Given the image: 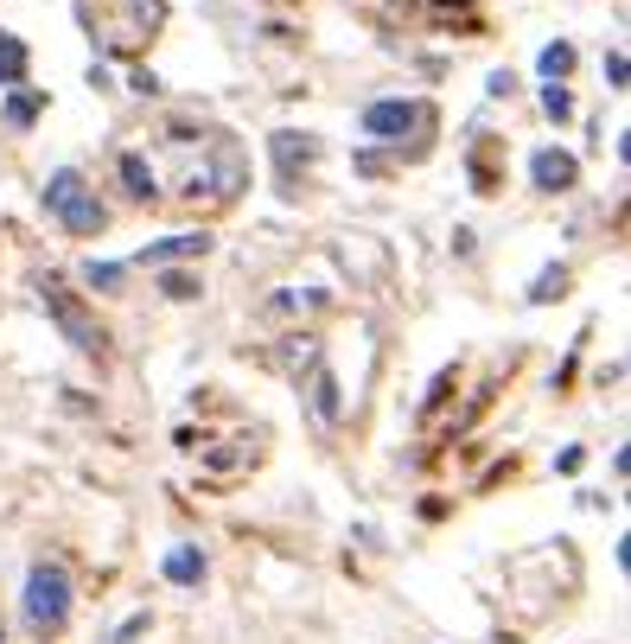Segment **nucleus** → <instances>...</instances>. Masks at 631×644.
I'll list each match as a JSON object with an SVG mask.
<instances>
[{
  "label": "nucleus",
  "mask_w": 631,
  "mask_h": 644,
  "mask_svg": "<svg viewBox=\"0 0 631 644\" xmlns=\"http://www.w3.org/2000/svg\"><path fill=\"white\" fill-rule=\"evenodd\" d=\"M20 606H26V625H32V632H58V625L71 619V574L58 562H39L26 574Z\"/></svg>",
  "instance_id": "1"
},
{
  "label": "nucleus",
  "mask_w": 631,
  "mask_h": 644,
  "mask_svg": "<svg viewBox=\"0 0 631 644\" xmlns=\"http://www.w3.org/2000/svg\"><path fill=\"white\" fill-rule=\"evenodd\" d=\"M39 300H45V313L58 319V333L71 338L77 351H96V345H102V333L90 326V319H83V307H77V300H71V294H64L58 282H51V275L39 282Z\"/></svg>",
  "instance_id": "2"
},
{
  "label": "nucleus",
  "mask_w": 631,
  "mask_h": 644,
  "mask_svg": "<svg viewBox=\"0 0 631 644\" xmlns=\"http://www.w3.org/2000/svg\"><path fill=\"white\" fill-rule=\"evenodd\" d=\"M199 185H204V192H217V198H236V192L250 185V166H243V154H236L230 141H217V147H211V160L192 173V192H199Z\"/></svg>",
  "instance_id": "3"
},
{
  "label": "nucleus",
  "mask_w": 631,
  "mask_h": 644,
  "mask_svg": "<svg viewBox=\"0 0 631 644\" xmlns=\"http://www.w3.org/2000/svg\"><path fill=\"white\" fill-rule=\"evenodd\" d=\"M408 129H421V103H370L364 109V134L370 141H403Z\"/></svg>",
  "instance_id": "4"
},
{
  "label": "nucleus",
  "mask_w": 631,
  "mask_h": 644,
  "mask_svg": "<svg viewBox=\"0 0 631 644\" xmlns=\"http://www.w3.org/2000/svg\"><path fill=\"white\" fill-rule=\"evenodd\" d=\"M51 217H64L77 236H96L102 224H109V211L96 205V192H90V185H71V192H64V198L51 205Z\"/></svg>",
  "instance_id": "5"
},
{
  "label": "nucleus",
  "mask_w": 631,
  "mask_h": 644,
  "mask_svg": "<svg viewBox=\"0 0 631 644\" xmlns=\"http://www.w3.org/2000/svg\"><path fill=\"white\" fill-rule=\"evenodd\" d=\"M530 180L542 185V192H574V185H581V160L568 154V147H542V154L530 160Z\"/></svg>",
  "instance_id": "6"
},
{
  "label": "nucleus",
  "mask_w": 631,
  "mask_h": 644,
  "mask_svg": "<svg viewBox=\"0 0 631 644\" xmlns=\"http://www.w3.org/2000/svg\"><path fill=\"white\" fill-rule=\"evenodd\" d=\"M185 256H211V236L185 231V236H166V243H147V249H141L147 268H166V262H185Z\"/></svg>",
  "instance_id": "7"
},
{
  "label": "nucleus",
  "mask_w": 631,
  "mask_h": 644,
  "mask_svg": "<svg viewBox=\"0 0 631 644\" xmlns=\"http://www.w3.org/2000/svg\"><path fill=\"white\" fill-rule=\"evenodd\" d=\"M319 160V134H294V129H281L275 134V166L294 180V166H313Z\"/></svg>",
  "instance_id": "8"
},
{
  "label": "nucleus",
  "mask_w": 631,
  "mask_h": 644,
  "mask_svg": "<svg viewBox=\"0 0 631 644\" xmlns=\"http://www.w3.org/2000/svg\"><path fill=\"white\" fill-rule=\"evenodd\" d=\"M160 574H166L173 587H199V581H204V555H199V549H166Z\"/></svg>",
  "instance_id": "9"
},
{
  "label": "nucleus",
  "mask_w": 631,
  "mask_h": 644,
  "mask_svg": "<svg viewBox=\"0 0 631 644\" xmlns=\"http://www.w3.org/2000/svg\"><path fill=\"white\" fill-rule=\"evenodd\" d=\"M313 409H319V421H338V377H332L326 364H313Z\"/></svg>",
  "instance_id": "10"
},
{
  "label": "nucleus",
  "mask_w": 631,
  "mask_h": 644,
  "mask_svg": "<svg viewBox=\"0 0 631 644\" xmlns=\"http://www.w3.org/2000/svg\"><path fill=\"white\" fill-rule=\"evenodd\" d=\"M568 282H574V275H568L561 262H549V268L530 282V307H549V300H561V294H568Z\"/></svg>",
  "instance_id": "11"
},
{
  "label": "nucleus",
  "mask_w": 631,
  "mask_h": 644,
  "mask_svg": "<svg viewBox=\"0 0 631 644\" xmlns=\"http://www.w3.org/2000/svg\"><path fill=\"white\" fill-rule=\"evenodd\" d=\"M0 83H7V90H20L26 83V45L13 39V32H0Z\"/></svg>",
  "instance_id": "12"
},
{
  "label": "nucleus",
  "mask_w": 631,
  "mask_h": 644,
  "mask_svg": "<svg viewBox=\"0 0 631 644\" xmlns=\"http://www.w3.org/2000/svg\"><path fill=\"white\" fill-rule=\"evenodd\" d=\"M536 71H542L549 83H561L568 71H574V45H568V39H556V45H542V58H536Z\"/></svg>",
  "instance_id": "13"
},
{
  "label": "nucleus",
  "mask_w": 631,
  "mask_h": 644,
  "mask_svg": "<svg viewBox=\"0 0 631 644\" xmlns=\"http://www.w3.org/2000/svg\"><path fill=\"white\" fill-rule=\"evenodd\" d=\"M122 185L134 192V198H153V166L141 154H122Z\"/></svg>",
  "instance_id": "14"
},
{
  "label": "nucleus",
  "mask_w": 631,
  "mask_h": 644,
  "mask_svg": "<svg viewBox=\"0 0 631 644\" xmlns=\"http://www.w3.org/2000/svg\"><path fill=\"white\" fill-rule=\"evenodd\" d=\"M7 122H13V129H32V122H39V96H32V90H13V96H7Z\"/></svg>",
  "instance_id": "15"
},
{
  "label": "nucleus",
  "mask_w": 631,
  "mask_h": 644,
  "mask_svg": "<svg viewBox=\"0 0 631 644\" xmlns=\"http://www.w3.org/2000/svg\"><path fill=\"white\" fill-rule=\"evenodd\" d=\"M542 115H549V122H568V115H574V96H568L561 83H542Z\"/></svg>",
  "instance_id": "16"
},
{
  "label": "nucleus",
  "mask_w": 631,
  "mask_h": 644,
  "mask_svg": "<svg viewBox=\"0 0 631 644\" xmlns=\"http://www.w3.org/2000/svg\"><path fill=\"white\" fill-rule=\"evenodd\" d=\"M166 300H199V282H192V275H185V268H166Z\"/></svg>",
  "instance_id": "17"
},
{
  "label": "nucleus",
  "mask_w": 631,
  "mask_h": 644,
  "mask_svg": "<svg viewBox=\"0 0 631 644\" xmlns=\"http://www.w3.org/2000/svg\"><path fill=\"white\" fill-rule=\"evenodd\" d=\"M83 275H90V287H115V282L128 275V262H90Z\"/></svg>",
  "instance_id": "18"
},
{
  "label": "nucleus",
  "mask_w": 631,
  "mask_h": 644,
  "mask_svg": "<svg viewBox=\"0 0 631 644\" xmlns=\"http://www.w3.org/2000/svg\"><path fill=\"white\" fill-rule=\"evenodd\" d=\"M141 638H147V613H134V619H128V625H122V632H115L109 644H141Z\"/></svg>",
  "instance_id": "19"
},
{
  "label": "nucleus",
  "mask_w": 631,
  "mask_h": 644,
  "mask_svg": "<svg viewBox=\"0 0 631 644\" xmlns=\"http://www.w3.org/2000/svg\"><path fill=\"white\" fill-rule=\"evenodd\" d=\"M625 71H631V64H625V52H612V58H607V78H612V90H625Z\"/></svg>",
  "instance_id": "20"
},
{
  "label": "nucleus",
  "mask_w": 631,
  "mask_h": 644,
  "mask_svg": "<svg viewBox=\"0 0 631 644\" xmlns=\"http://www.w3.org/2000/svg\"><path fill=\"white\" fill-rule=\"evenodd\" d=\"M0 644H7V632H0Z\"/></svg>",
  "instance_id": "21"
}]
</instances>
